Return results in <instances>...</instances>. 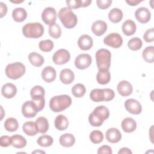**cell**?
<instances>
[{
  "label": "cell",
  "mask_w": 154,
  "mask_h": 154,
  "mask_svg": "<svg viewBox=\"0 0 154 154\" xmlns=\"http://www.w3.org/2000/svg\"><path fill=\"white\" fill-rule=\"evenodd\" d=\"M109 116V109L103 105H100L94 108L93 111L88 116V122L92 126H100L104 120Z\"/></svg>",
  "instance_id": "obj_1"
},
{
  "label": "cell",
  "mask_w": 154,
  "mask_h": 154,
  "mask_svg": "<svg viewBox=\"0 0 154 154\" xmlns=\"http://www.w3.org/2000/svg\"><path fill=\"white\" fill-rule=\"evenodd\" d=\"M71 103V97L67 94H62L52 97L49 101V107L52 111L58 112L69 108Z\"/></svg>",
  "instance_id": "obj_2"
},
{
  "label": "cell",
  "mask_w": 154,
  "mask_h": 154,
  "mask_svg": "<svg viewBox=\"0 0 154 154\" xmlns=\"http://www.w3.org/2000/svg\"><path fill=\"white\" fill-rule=\"evenodd\" d=\"M58 17L63 26L67 29L74 28L78 22L76 15L72 11L71 8L67 7H63L60 10Z\"/></svg>",
  "instance_id": "obj_3"
},
{
  "label": "cell",
  "mask_w": 154,
  "mask_h": 154,
  "mask_svg": "<svg viewBox=\"0 0 154 154\" xmlns=\"http://www.w3.org/2000/svg\"><path fill=\"white\" fill-rule=\"evenodd\" d=\"M44 32V27L39 22H29L22 28V33L27 38H37L42 37Z\"/></svg>",
  "instance_id": "obj_4"
},
{
  "label": "cell",
  "mask_w": 154,
  "mask_h": 154,
  "mask_svg": "<svg viewBox=\"0 0 154 154\" xmlns=\"http://www.w3.org/2000/svg\"><path fill=\"white\" fill-rule=\"evenodd\" d=\"M115 93L111 88H95L91 90L90 94V99L95 102H108L114 99Z\"/></svg>",
  "instance_id": "obj_5"
},
{
  "label": "cell",
  "mask_w": 154,
  "mask_h": 154,
  "mask_svg": "<svg viewBox=\"0 0 154 154\" xmlns=\"http://www.w3.org/2000/svg\"><path fill=\"white\" fill-rule=\"evenodd\" d=\"M97 67L99 70H109L111 66V54L106 49H99L95 54Z\"/></svg>",
  "instance_id": "obj_6"
},
{
  "label": "cell",
  "mask_w": 154,
  "mask_h": 154,
  "mask_svg": "<svg viewBox=\"0 0 154 154\" xmlns=\"http://www.w3.org/2000/svg\"><path fill=\"white\" fill-rule=\"evenodd\" d=\"M6 76L11 79H17L25 73V66L20 62L8 64L5 69Z\"/></svg>",
  "instance_id": "obj_7"
},
{
  "label": "cell",
  "mask_w": 154,
  "mask_h": 154,
  "mask_svg": "<svg viewBox=\"0 0 154 154\" xmlns=\"http://www.w3.org/2000/svg\"><path fill=\"white\" fill-rule=\"evenodd\" d=\"M103 43L113 48H119L123 44L122 36L117 32H112L106 35L103 39Z\"/></svg>",
  "instance_id": "obj_8"
},
{
  "label": "cell",
  "mask_w": 154,
  "mask_h": 154,
  "mask_svg": "<svg viewBox=\"0 0 154 154\" xmlns=\"http://www.w3.org/2000/svg\"><path fill=\"white\" fill-rule=\"evenodd\" d=\"M70 58L69 52L65 49H60L57 51L53 57L52 60L55 64L62 65L67 63Z\"/></svg>",
  "instance_id": "obj_9"
},
{
  "label": "cell",
  "mask_w": 154,
  "mask_h": 154,
  "mask_svg": "<svg viewBox=\"0 0 154 154\" xmlns=\"http://www.w3.org/2000/svg\"><path fill=\"white\" fill-rule=\"evenodd\" d=\"M91 57L89 54H81L78 55L75 60V66L80 70H84L89 67L91 64Z\"/></svg>",
  "instance_id": "obj_10"
},
{
  "label": "cell",
  "mask_w": 154,
  "mask_h": 154,
  "mask_svg": "<svg viewBox=\"0 0 154 154\" xmlns=\"http://www.w3.org/2000/svg\"><path fill=\"white\" fill-rule=\"evenodd\" d=\"M42 19L46 25H51L55 23L57 19V12L55 9L51 7L45 8L42 13Z\"/></svg>",
  "instance_id": "obj_11"
},
{
  "label": "cell",
  "mask_w": 154,
  "mask_h": 154,
  "mask_svg": "<svg viewBox=\"0 0 154 154\" xmlns=\"http://www.w3.org/2000/svg\"><path fill=\"white\" fill-rule=\"evenodd\" d=\"M125 109L131 114L138 115L142 111V106L140 103L134 99H128L125 102Z\"/></svg>",
  "instance_id": "obj_12"
},
{
  "label": "cell",
  "mask_w": 154,
  "mask_h": 154,
  "mask_svg": "<svg viewBox=\"0 0 154 154\" xmlns=\"http://www.w3.org/2000/svg\"><path fill=\"white\" fill-rule=\"evenodd\" d=\"M38 112L32 100L26 101L22 105V113L23 116L26 118H32L35 117Z\"/></svg>",
  "instance_id": "obj_13"
},
{
  "label": "cell",
  "mask_w": 154,
  "mask_h": 154,
  "mask_svg": "<svg viewBox=\"0 0 154 154\" xmlns=\"http://www.w3.org/2000/svg\"><path fill=\"white\" fill-rule=\"evenodd\" d=\"M135 17L139 22L141 23H146L150 19L151 13L148 8L141 7L136 10L135 12Z\"/></svg>",
  "instance_id": "obj_14"
},
{
  "label": "cell",
  "mask_w": 154,
  "mask_h": 154,
  "mask_svg": "<svg viewBox=\"0 0 154 154\" xmlns=\"http://www.w3.org/2000/svg\"><path fill=\"white\" fill-rule=\"evenodd\" d=\"M118 93L122 96L126 97L129 96L133 91V87L132 84L128 81H120L117 87Z\"/></svg>",
  "instance_id": "obj_15"
},
{
  "label": "cell",
  "mask_w": 154,
  "mask_h": 154,
  "mask_svg": "<svg viewBox=\"0 0 154 154\" xmlns=\"http://www.w3.org/2000/svg\"><path fill=\"white\" fill-rule=\"evenodd\" d=\"M105 138L108 142L111 143H116L119 142L122 139V134L118 129L111 128L106 131Z\"/></svg>",
  "instance_id": "obj_16"
},
{
  "label": "cell",
  "mask_w": 154,
  "mask_h": 154,
  "mask_svg": "<svg viewBox=\"0 0 154 154\" xmlns=\"http://www.w3.org/2000/svg\"><path fill=\"white\" fill-rule=\"evenodd\" d=\"M91 31L96 36L102 35L107 29L106 23L102 20H97L94 22L91 25Z\"/></svg>",
  "instance_id": "obj_17"
},
{
  "label": "cell",
  "mask_w": 154,
  "mask_h": 154,
  "mask_svg": "<svg viewBox=\"0 0 154 154\" xmlns=\"http://www.w3.org/2000/svg\"><path fill=\"white\" fill-rule=\"evenodd\" d=\"M93 45V38L87 34H84L79 37L78 40V47L83 50L87 51L90 49Z\"/></svg>",
  "instance_id": "obj_18"
},
{
  "label": "cell",
  "mask_w": 154,
  "mask_h": 154,
  "mask_svg": "<svg viewBox=\"0 0 154 154\" xmlns=\"http://www.w3.org/2000/svg\"><path fill=\"white\" fill-rule=\"evenodd\" d=\"M57 73L54 68L51 66L45 67L42 72V78L45 82L50 83L56 78Z\"/></svg>",
  "instance_id": "obj_19"
},
{
  "label": "cell",
  "mask_w": 154,
  "mask_h": 154,
  "mask_svg": "<svg viewBox=\"0 0 154 154\" xmlns=\"http://www.w3.org/2000/svg\"><path fill=\"white\" fill-rule=\"evenodd\" d=\"M1 93L5 98L11 99L16 94L17 88L12 83H7L2 87Z\"/></svg>",
  "instance_id": "obj_20"
},
{
  "label": "cell",
  "mask_w": 154,
  "mask_h": 154,
  "mask_svg": "<svg viewBox=\"0 0 154 154\" xmlns=\"http://www.w3.org/2000/svg\"><path fill=\"white\" fill-rule=\"evenodd\" d=\"M121 126L124 132L131 133L136 129L137 123L134 119L131 117H126L122 120Z\"/></svg>",
  "instance_id": "obj_21"
},
{
  "label": "cell",
  "mask_w": 154,
  "mask_h": 154,
  "mask_svg": "<svg viewBox=\"0 0 154 154\" xmlns=\"http://www.w3.org/2000/svg\"><path fill=\"white\" fill-rule=\"evenodd\" d=\"M60 79L63 84H70L75 79L74 73L70 69H64L60 72Z\"/></svg>",
  "instance_id": "obj_22"
},
{
  "label": "cell",
  "mask_w": 154,
  "mask_h": 154,
  "mask_svg": "<svg viewBox=\"0 0 154 154\" xmlns=\"http://www.w3.org/2000/svg\"><path fill=\"white\" fill-rule=\"evenodd\" d=\"M35 125L37 132L41 134H45L49 129L48 120L43 116L39 117L36 119Z\"/></svg>",
  "instance_id": "obj_23"
},
{
  "label": "cell",
  "mask_w": 154,
  "mask_h": 154,
  "mask_svg": "<svg viewBox=\"0 0 154 154\" xmlns=\"http://www.w3.org/2000/svg\"><path fill=\"white\" fill-rule=\"evenodd\" d=\"M122 28L125 35L130 36L135 32L137 26L133 20L128 19L123 22Z\"/></svg>",
  "instance_id": "obj_24"
},
{
  "label": "cell",
  "mask_w": 154,
  "mask_h": 154,
  "mask_svg": "<svg viewBox=\"0 0 154 154\" xmlns=\"http://www.w3.org/2000/svg\"><path fill=\"white\" fill-rule=\"evenodd\" d=\"M54 125L56 129L58 131H64L69 126V120L65 116L60 114L56 117L54 121Z\"/></svg>",
  "instance_id": "obj_25"
},
{
  "label": "cell",
  "mask_w": 154,
  "mask_h": 154,
  "mask_svg": "<svg viewBox=\"0 0 154 154\" xmlns=\"http://www.w3.org/2000/svg\"><path fill=\"white\" fill-rule=\"evenodd\" d=\"M59 142L62 146L64 147H70L75 144V138L72 134L66 133L60 136Z\"/></svg>",
  "instance_id": "obj_26"
},
{
  "label": "cell",
  "mask_w": 154,
  "mask_h": 154,
  "mask_svg": "<svg viewBox=\"0 0 154 154\" xmlns=\"http://www.w3.org/2000/svg\"><path fill=\"white\" fill-rule=\"evenodd\" d=\"M111 79V74L109 70H99L97 75V82L101 85L107 84Z\"/></svg>",
  "instance_id": "obj_27"
},
{
  "label": "cell",
  "mask_w": 154,
  "mask_h": 154,
  "mask_svg": "<svg viewBox=\"0 0 154 154\" xmlns=\"http://www.w3.org/2000/svg\"><path fill=\"white\" fill-rule=\"evenodd\" d=\"M12 17L15 22H22L24 21L27 17L26 11L23 8H16L12 12Z\"/></svg>",
  "instance_id": "obj_28"
},
{
  "label": "cell",
  "mask_w": 154,
  "mask_h": 154,
  "mask_svg": "<svg viewBox=\"0 0 154 154\" xmlns=\"http://www.w3.org/2000/svg\"><path fill=\"white\" fill-rule=\"evenodd\" d=\"M28 57L30 63L35 67H40L45 62L43 56L35 52L30 53Z\"/></svg>",
  "instance_id": "obj_29"
},
{
  "label": "cell",
  "mask_w": 154,
  "mask_h": 154,
  "mask_svg": "<svg viewBox=\"0 0 154 154\" xmlns=\"http://www.w3.org/2000/svg\"><path fill=\"white\" fill-rule=\"evenodd\" d=\"M123 12L118 8H112L108 13L109 20L114 23H119L120 22L123 18Z\"/></svg>",
  "instance_id": "obj_30"
},
{
  "label": "cell",
  "mask_w": 154,
  "mask_h": 154,
  "mask_svg": "<svg viewBox=\"0 0 154 154\" xmlns=\"http://www.w3.org/2000/svg\"><path fill=\"white\" fill-rule=\"evenodd\" d=\"M11 145L17 149H22L26 146V140L22 135L19 134H15L11 137Z\"/></svg>",
  "instance_id": "obj_31"
},
{
  "label": "cell",
  "mask_w": 154,
  "mask_h": 154,
  "mask_svg": "<svg viewBox=\"0 0 154 154\" xmlns=\"http://www.w3.org/2000/svg\"><path fill=\"white\" fill-rule=\"evenodd\" d=\"M22 129L23 132L28 136H34L38 132L36 129L35 122L32 121L26 122L22 126Z\"/></svg>",
  "instance_id": "obj_32"
},
{
  "label": "cell",
  "mask_w": 154,
  "mask_h": 154,
  "mask_svg": "<svg viewBox=\"0 0 154 154\" xmlns=\"http://www.w3.org/2000/svg\"><path fill=\"white\" fill-rule=\"evenodd\" d=\"M4 128L7 131L14 132L19 128L17 120L13 117H9L4 122Z\"/></svg>",
  "instance_id": "obj_33"
},
{
  "label": "cell",
  "mask_w": 154,
  "mask_h": 154,
  "mask_svg": "<svg viewBox=\"0 0 154 154\" xmlns=\"http://www.w3.org/2000/svg\"><path fill=\"white\" fill-rule=\"evenodd\" d=\"M142 56L147 63H152L154 61V47L153 46L146 47L143 51Z\"/></svg>",
  "instance_id": "obj_34"
},
{
  "label": "cell",
  "mask_w": 154,
  "mask_h": 154,
  "mask_svg": "<svg viewBox=\"0 0 154 154\" xmlns=\"http://www.w3.org/2000/svg\"><path fill=\"white\" fill-rule=\"evenodd\" d=\"M45 94V89L40 85H35L33 87L30 91V94L32 99L44 98Z\"/></svg>",
  "instance_id": "obj_35"
},
{
  "label": "cell",
  "mask_w": 154,
  "mask_h": 154,
  "mask_svg": "<svg viewBox=\"0 0 154 154\" xmlns=\"http://www.w3.org/2000/svg\"><path fill=\"white\" fill-rule=\"evenodd\" d=\"M85 87L81 83L74 85L72 88V93L76 97H83L85 93Z\"/></svg>",
  "instance_id": "obj_36"
},
{
  "label": "cell",
  "mask_w": 154,
  "mask_h": 154,
  "mask_svg": "<svg viewBox=\"0 0 154 154\" xmlns=\"http://www.w3.org/2000/svg\"><path fill=\"white\" fill-rule=\"evenodd\" d=\"M54 142L52 137L48 135H43L38 138L37 143L42 147H49L51 146Z\"/></svg>",
  "instance_id": "obj_37"
},
{
  "label": "cell",
  "mask_w": 154,
  "mask_h": 154,
  "mask_svg": "<svg viewBox=\"0 0 154 154\" xmlns=\"http://www.w3.org/2000/svg\"><path fill=\"white\" fill-rule=\"evenodd\" d=\"M142 45V40L139 37H133L128 42V46L132 51H138L140 49Z\"/></svg>",
  "instance_id": "obj_38"
},
{
  "label": "cell",
  "mask_w": 154,
  "mask_h": 154,
  "mask_svg": "<svg viewBox=\"0 0 154 154\" xmlns=\"http://www.w3.org/2000/svg\"><path fill=\"white\" fill-rule=\"evenodd\" d=\"M49 34L54 38H58L61 35V29L59 25L54 23L49 25Z\"/></svg>",
  "instance_id": "obj_39"
},
{
  "label": "cell",
  "mask_w": 154,
  "mask_h": 154,
  "mask_svg": "<svg viewBox=\"0 0 154 154\" xmlns=\"http://www.w3.org/2000/svg\"><path fill=\"white\" fill-rule=\"evenodd\" d=\"M90 141L94 144H99L103 140V133L98 130L93 131L90 134Z\"/></svg>",
  "instance_id": "obj_40"
},
{
  "label": "cell",
  "mask_w": 154,
  "mask_h": 154,
  "mask_svg": "<svg viewBox=\"0 0 154 154\" xmlns=\"http://www.w3.org/2000/svg\"><path fill=\"white\" fill-rule=\"evenodd\" d=\"M40 49L45 52H50L54 48V43L51 40H41L39 42L38 45Z\"/></svg>",
  "instance_id": "obj_41"
},
{
  "label": "cell",
  "mask_w": 154,
  "mask_h": 154,
  "mask_svg": "<svg viewBox=\"0 0 154 154\" xmlns=\"http://www.w3.org/2000/svg\"><path fill=\"white\" fill-rule=\"evenodd\" d=\"M143 39L147 43L152 42L154 40V28H152L146 31L143 35Z\"/></svg>",
  "instance_id": "obj_42"
},
{
  "label": "cell",
  "mask_w": 154,
  "mask_h": 154,
  "mask_svg": "<svg viewBox=\"0 0 154 154\" xmlns=\"http://www.w3.org/2000/svg\"><path fill=\"white\" fill-rule=\"evenodd\" d=\"M67 7L71 9H76L81 7V0L66 1Z\"/></svg>",
  "instance_id": "obj_43"
},
{
  "label": "cell",
  "mask_w": 154,
  "mask_h": 154,
  "mask_svg": "<svg viewBox=\"0 0 154 154\" xmlns=\"http://www.w3.org/2000/svg\"><path fill=\"white\" fill-rule=\"evenodd\" d=\"M0 145L1 147H6L11 145V138L8 135H3L0 138Z\"/></svg>",
  "instance_id": "obj_44"
},
{
  "label": "cell",
  "mask_w": 154,
  "mask_h": 154,
  "mask_svg": "<svg viewBox=\"0 0 154 154\" xmlns=\"http://www.w3.org/2000/svg\"><path fill=\"white\" fill-rule=\"evenodd\" d=\"M111 0H97L96 1V4L97 7L100 9H106L111 4Z\"/></svg>",
  "instance_id": "obj_45"
},
{
  "label": "cell",
  "mask_w": 154,
  "mask_h": 154,
  "mask_svg": "<svg viewBox=\"0 0 154 154\" xmlns=\"http://www.w3.org/2000/svg\"><path fill=\"white\" fill-rule=\"evenodd\" d=\"M97 153H108V154H111L112 153V149L111 147L107 145H103L100 146L98 150H97Z\"/></svg>",
  "instance_id": "obj_46"
},
{
  "label": "cell",
  "mask_w": 154,
  "mask_h": 154,
  "mask_svg": "<svg viewBox=\"0 0 154 154\" xmlns=\"http://www.w3.org/2000/svg\"><path fill=\"white\" fill-rule=\"evenodd\" d=\"M7 12V7L5 4L2 2H0V17H3Z\"/></svg>",
  "instance_id": "obj_47"
},
{
  "label": "cell",
  "mask_w": 154,
  "mask_h": 154,
  "mask_svg": "<svg viewBox=\"0 0 154 154\" xmlns=\"http://www.w3.org/2000/svg\"><path fill=\"white\" fill-rule=\"evenodd\" d=\"M132 151L129 149H128V147H122L118 152L119 154H125V153H126V154H130V153L132 154Z\"/></svg>",
  "instance_id": "obj_48"
},
{
  "label": "cell",
  "mask_w": 154,
  "mask_h": 154,
  "mask_svg": "<svg viewBox=\"0 0 154 154\" xmlns=\"http://www.w3.org/2000/svg\"><path fill=\"white\" fill-rule=\"evenodd\" d=\"M141 2H142V1H138V0H129V1L127 0V1H126V2L131 6H135V5H138L139 3H140Z\"/></svg>",
  "instance_id": "obj_49"
},
{
  "label": "cell",
  "mask_w": 154,
  "mask_h": 154,
  "mask_svg": "<svg viewBox=\"0 0 154 154\" xmlns=\"http://www.w3.org/2000/svg\"><path fill=\"white\" fill-rule=\"evenodd\" d=\"M91 3V0H82L81 1V7H88Z\"/></svg>",
  "instance_id": "obj_50"
},
{
  "label": "cell",
  "mask_w": 154,
  "mask_h": 154,
  "mask_svg": "<svg viewBox=\"0 0 154 154\" xmlns=\"http://www.w3.org/2000/svg\"><path fill=\"white\" fill-rule=\"evenodd\" d=\"M36 152H42V153H45V152H43V151H37V150L34 151V152H32V153H36Z\"/></svg>",
  "instance_id": "obj_51"
},
{
  "label": "cell",
  "mask_w": 154,
  "mask_h": 154,
  "mask_svg": "<svg viewBox=\"0 0 154 154\" xmlns=\"http://www.w3.org/2000/svg\"><path fill=\"white\" fill-rule=\"evenodd\" d=\"M11 2H14V3H20V2H23V1H17V2H14V1H11Z\"/></svg>",
  "instance_id": "obj_52"
}]
</instances>
